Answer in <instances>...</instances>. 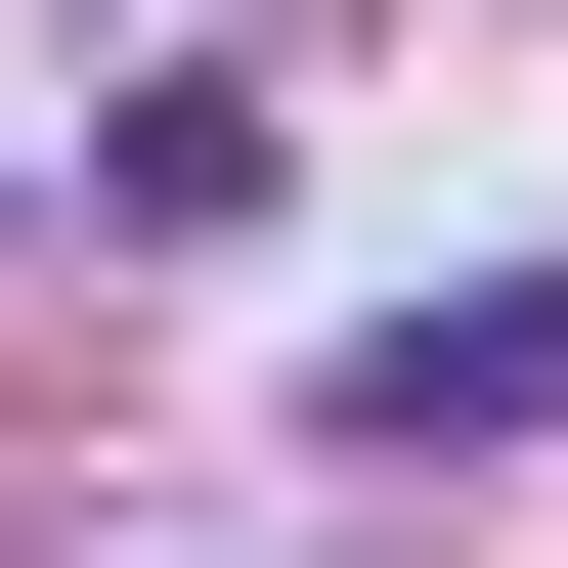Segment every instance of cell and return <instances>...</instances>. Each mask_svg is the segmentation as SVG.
Returning a JSON list of instances; mask_svg holds the SVG:
<instances>
[{"label":"cell","mask_w":568,"mask_h":568,"mask_svg":"<svg viewBox=\"0 0 568 568\" xmlns=\"http://www.w3.org/2000/svg\"><path fill=\"white\" fill-rule=\"evenodd\" d=\"M351 437L437 481V437H568V263H481V306H351Z\"/></svg>","instance_id":"1"}]
</instances>
